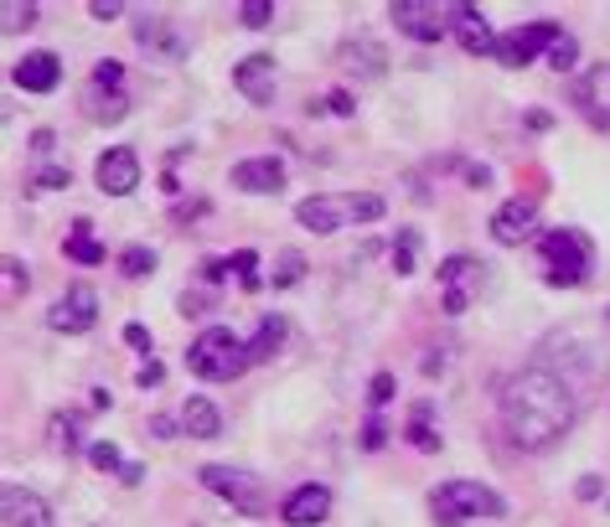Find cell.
<instances>
[{
	"mask_svg": "<svg viewBox=\"0 0 610 527\" xmlns=\"http://www.w3.org/2000/svg\"><path fill=\"white\" fill-rule=\"evenodd\" d=\"M94 321H99V290L94 285H67L63 296L52 300V311H47V326L52 331H63V337H84L94 331Z\"/></svg>",
	"mask_w": 610,
	"mask_h": 527,
	"instance_id": "8",
	"label": "cell"
},
{
	"mask_svg": "<svg viewBox=\"0 0 610 527\" xmlns=\"http://www.w3.org/2000/svg\"><path fill=\"white\" fill-rule=\"evenodd\" d=\"M52 146H58L52 129H32V150H37V155H52Z\"/></svg>",
	"mask_w": 610,
	"mask_h": 527,
	"instance_id": "48",
	"label": "cell"
},
{
	"mask_svg": "<svg viewBox=\"0 0 610 527\" xmlns=\"http://www.w3.org/2000/svg\"><path fill=\"white\" fill-rule=\"evenodd\" d=\"M341 63L362 73V78H383V67H388V52H383L373 37H358V42H341Z\"/></svg>",
	"mask_w": 610,
	"mask_h": 527,
	"instance_id": "22",
	"label": "cell"
},
{
	"mask_svg": "<svg viewBox=\"0 0 610 527\" xmlns=\"http://www.w3.org/2000/svg\"><path fill=\"white\" fill-rule=\"evenodd\" d=\"M166 378V367H161V362L155 357H146V367H140V373H135V382H140V388H155V382Z\"/></svg>",
	"mask_w": 610,
	"mask_h": 527,
	"instance_id": "44",
	"label": "cell"
},
{
	"mask_svg": "<svg viewBox=\"0 0 610 527\" xmlns=\"http://www.w3.org/2000/svg\"><path fill=\"white\" fill-rule=\"evenodd\" d=\"M0 16H5V32H22V26H37V5H32V0H5V5H0Z\"/></svg>",
	"mask_w": 610,
	"mask_h": 527,
	"instance_id": "34",
	"label": "cell"
},
{
	"mask_svg": "<svg viewBox=\"0 0 610 527\" xmlns=\"http://www.w3.org/2000/svg\"><path fill=\"white\" fill-rule=\"evenodd\" d=\"M11 84L26 88V93H52V88L63 84V58L58 52H26V58H16V67H11Z\"/></svg>",
	"mask_w": 610,
	"mask_h": 527,
	"instance_id": "17",
	"label": "cell"
},
{
	"mask_svg": "<svg viewBox=\"0 0 610 527\" xmlns=\"http://www.w3.org/2000/svg\"><path fill=\"white\" fill-rule=\"evenodd\" d=\"M233 16H238V26H249V32H264V26L274 22V5L270 0H244Z\"/></svg>",
	"mask_w": 610,
	"mask_h": 527,
	"instance_id": "31",
	"label": "cell"
},
{
	"mask_svg": "<svg viewBox=\"0 0 610 527\" xmlns=\"http://www.w3.org/2000/svg\"><path fill=\"white\" fill-rule=\"evenodd\" d=\"M300 279H306V253H300V249H285L279 259H274L270 285H274V290H290V285H300Z\"/></svg>",
	"mask_w": 610,
	"mask_h": 527,
	"instance_id": "26",
	"label": "cell"
},
{
	"mask_svg": "<svg viewBox=\"0 0 610 527\" xmlns=\"http://www.w3.org/2000/svg\"><path fill=\"white\" fill-rule=\"evenodd\" d=\"M125 341L135 347V352H146V357H150V331L140 326V321H129V326H125Z\"/></svg>",
	"mask_w": 610,
	"mask_h": 527,
	"instance_id": "43",
	"label": "cell"
},
{
	"mask_svg": "<svg viewBox=\"0 0 610 527\" xmlns=\"http://www.w3.org/2000/svg\"><path fill=\"white\" fill-rule=\"evenodd\" d=\"M88 465H94V470H125L120 450H114L109 440H94V444H88Z\"/></svg>",
	"mask_w": 610,
	"mask_h": 527,
	"instance_id": "36",
	"label": "cell"
},
{
	"mask_svg": "<svg viewBox=\"0 0 610 527\" xmlns=\"http://www.w3.org/2000/svg\"><path fill=\"white\" fill-rule=\"evenodd\" d=\"M388 259H394V275H414L420 264V233L414 228H399V238H394V249H388Z\"/></svg>",
	"mask_w": 610,
	"mask_h": 527,
	"instance_id": "28",
	"label": "cell"
},
{
	"mask_svg": "<svg viewBox=\"0 0 610 527\" xmlns=\"http://www.w3.org/2000/svg\"><path fill=\"white\" fill-rule=\"evenodd\" d=\"M502 523L507 502L482 481H445L430 491V523L435 527H465V523Z\"/></svg>",
	"mask_w": 610,
	"mask_h": 527,
	"instance_id": "3",
	"label": "cell"
},
{
	"mask_svg": "<svg viewBox=\"0 0 610 527\" xmlns=\"http://www.w3.org/2000/svg\"><path fill=\"white\" fill-rule=\"evenodd\" d=\"M383 212H388V202L378 191H316V197L295 202V223L326 238V233H341L352 223H378Z\"/></svg>",
	"mask_w": 610,
	"mask_h": 527,
	"instance_id": "2",
	"label": "cell"
},
{
	"mask_svg": "<svg viewBox=\"0 0 610 527\" xmlns=\"http://www.w3.org/2000/svg\"><path fill=\"white\" fill-rule=\"evenodd\" d=\"M233 88L259 109L274 104V58L270 52H249L244 63H233Z\"/></svg>",
	"mask_w": 610,
	"mask_h": 527,
	"instance_id": "16",
	"label": "cell"
},
{
	"mask_svg": "<svg viewBox=\"0 0 610 527\" xmlns=\"http://www.w3.org/2000/svg\"><path fill=\"white\" fill-rule=\"evenodd\" d=\"M476 269H486V264H476L471 253H450V259H440V285L445 290H465V279L476 275ZM471 296V290H465Z\"/></svg>",
	"mask_w": 610,
	"mask_h": 527,
	"instance_id": "25",
	"label": "cell"
},
{
	"mask_svg": "<svg viewBox=\"0 0 610 527\" xmlns=\"http://www.w3.org/2000/svg\"><path fill=\"white\" fill-rule=\"evenodd\" d=\"M208 305H212L208 290H187V296L176 300V311H182V316H208Z\"/></svg>",
	"mask_w": 610,
	"mask_h": 527,
	"instance_id": "40",
	"label": "cell"
},
{
	"mask_svg": "<svg viewBox=\"0 0 610 527\" xmlns=\"http://www.w3.org/2000/svg\"><path fill=\"white\" fill-rule=\"evenodd\" d=\"M253 269H259V253H253V249H238V253H233V275H238V285H244V290H259V285H264V279L253 275Z\"/></svg>",
	"mask_w": 610,
	"mask_h": 527,
	"instance_id": "33",
	"label": "cell"
},
{
	"mask_svg": "<svg viewBox=\"0 0 610 527\" xmlns=\"http://www.w3.org/2000/svg\"><path fill=\"white\" fill-rule=\"evenodd\" d=\"M0 506H5V523L11 527H58L52 523V506L37 497V491H26V486H5L0 491Z\"/></svg>",
	"mask_w": 610,
	"mask_h": 527,
	"instance_id": "18",
	"label": "cell"
},
{
	"mask_svg": "<svg viewBox=\"0 0 610 527\" xmlns=\"http://www.w3.org/2000/svg\"><path fill=\"white\" fill-rule=\"evenodd\" d=\"M580 497H585V502H595V497H600V481H595V476H585V481H580Z\"/></svg>",
	"mask_w": 610,
	"mask_h": 527,
	"instance_id": "50",
	"label": "cell"
},
{
	"mask_svg": "<svg viewBox=\"0 0 610 527\" xmlns=\"http://www.w3.org/2000/svg\"><path fill=\"white\" fill-rule=\"evenodd\" d=\"M228 275H233V253H223V259H202V285H223Z\"/></svg>",
	"mask_w": 610,
	"mask_h": 527,
	"instance_id": "39",
	"label": "cell"
},
{
	"mask_svg": "<svg viewBox=\"0 0 610 527\" xmlns=\"http://www.w3.org/2000/svg\"><path fill=\"white\" fill-rule=\"evenodd\" d=\"M182 429H187L191 440H217L223 435V414H217V403L202 399V393H191L182 403Z\"/></svg>",
	"mask_w": 610,
	"mask_h": 527,
	"instance_id": "20",
	"label": "cell"
},
{
	"mask_svg": "<svg viewBox=\"0 0 610 527\" xmlns=\"http://www.w3.org/2000/svg\"><path fill=\"white\" fill-rule=\"evenodd\" d=\"M120 11H125L120 0H88V16H94V22H114Z\"/></svg>",
	"mask_w": 610,
	"mask_h": 527,
	"instance_id": "42",
	"label": "cell"
},
{
	"mask_svg": "<svg viewBox=\"0 0 610 527\" xmlns=\"http://www.w3.org/2000/svg\"><path fill=\"white\" fill-rule=\"evenodd\" d=\"M63 253L73 259V264H88V269H94V264H104V259H109V249L99 243V238H94V223H88V217H78V223L67 228Z\"/></svg>",
	"mask_w": 610,
	"mask_h": 527,
	"instance_id": "21",
	"label": "cell"
},
{
	"mask_svg": "<svg viewBox=\"0 0 610 527\" xmlns=\"http://www.w3.org/2000/svg\"><path fill=\"white\" fill-rule=\"evenodd\" d=\"M450 11V37L461 42V52L471 58H491V47H497V32L486 26V16L476 5H445Z\"/></svg>",
	"mask_w": 610,
	"mask_h": 527,
	"instance_id": "15",
	"label": "cell"
},
{
	"mask_svg": "<svg viewBox=\"0 0 610 527\" xmlns=\"http://www.w3.org/2000/svg\"><path fill=\"white\" fill-rule=\"evenodd\" d=\"M94 84H99V88H125V63L104 58V63L94 67Z\"/></svg>",
	"mask_w": 610,
	"mask_h": 527,
	"instance_id": "38",
	"label": "cell"
},
{
	"mask_svg": "<svg viewBox=\"0 0 610 527\" xmlns=\"http://www.w3.org/2000/svg\"><path fill=\"white\" fill-rule=\"evenodd\" d=\"M228 181L249 197H274V191H285V161L279 155H249V161L233 166Z\"/></svg>",
	"mask_w": 610,
	"mask_h": 527,
	"instance_id": "14",
	"label": "cell"
},
{
	"mask_svg": "<svg viewBox=\"0 0 610 527\" xmlns=\"http://www.w3.org/2000/svg\"><path fill=\"white\" fill-rule=\"evenodd\" d=\"M548 67H553V73H574V67H580V42H574L569 32L548 47Z\"/></svg>",
	"mask_w": 610,
	"mask_h": 527,
	"instance_id": "29",
	"label": "cell"
},
{
	"mask_svg": "<svg viewBox=\"0 0 610 527\" xmlns=\"http://www.w3.org/2000/svg\"><path fill=\"white\" fill-rule=\"evenodd\" d=\"M358 444H362V450H383V444H388V424H383L378 414H368V424H362Z\"/></svg>",
	"mask_w": 610,
	"mask_h": 527,
	"instance_id": "37",
	"label": "cell"
},
{
	"mask_svg": "<svg viewBox=\"0 0 610 527\" xmlns=\"http://www.w3.org/2000/svg\"><path fill=\"white\" fill-rule=\"evenodd\" d=\"M394 388H399V382H394V373H373V382H368V403H373V414L394 403Z\"/></svg>",
	"mask_w": 610,
	"mask_h": 527,
	"instance_id": "35",
	"label": "cell"
},
{
	"mask_svg": "<svg viewBox=\"0 0 610 527\" xmlns=\"http://www.w3.org/2000/svg\"><path fill=\"white\" fill-rule=\"evenodd\" d=\"M430 414H435V403L424 399V403H414V414H409V424H403L409 444H414V450H424V455H430V450H440V435L430 429Z\"/></svg>",
	"mask_w": 610,
	"mask_h": 527,
	"instance_id": "24",
	"label": "cell"
},
{
	"mask_svg": "<svg viewBox=\"0 0 610 527\" xmlns=\"http://www.w3.org/2000/svg\"><path fill=\"white\" fill-rule=\"evenodd\" d=\"M135 47L150 52V63H182V58H187V37H182L176 22H166V16L135 22Z\"/></svg>",
	"mask_w": 610,
	"mask_h": 527,
	"instance_id": "12",
	"label": "cell"
},
{
	"mask_svg": "<svg viewBox=\"0 0 610 527\" xmlns=\"http://www.w3.org/2000/svg\"><path fill=\"white\" fill-rule=\"evenodd\" d=\"M548 125H553V120H548L544 109H533V114H527V129H548Z\"/></svg>",
	"mask_w": 610,
	"mask_h": 527,
	"instance_id": "51",
	"label": "cell"
},
{
	"mask_svg": "<svg viewBox=\"0 0 610 527\" xmlns=\"http://www.w3.org/2000/svg\"><path fill=\"white\" fill-rule=\"evenodd\" d=\"M538 253H544V279L553 290H574L585 285L589 269H595V249L580 228H553L538 238Z\"/></svg>",
	"mask_w": 610,
	"mask_h": 527,
	"instance_id": "5",
	"label": "cell"
},
{
	"mask_svg": "<svg viewBox=\"0 0 610 527\" xmlns=\"http://www.w3.org/2000/svg\"><path fill=\"white\" fill-rule=\"evenodd\" d=\"M187 367L197 373V378H208V382L244 378V373L253 367L249 337H238V331H228V326H208V331H197V337H191Z\"/></svg>",
	"mask_w": 610,
	"mask_h": 527,
	"instance_id": "4",
	"label": "cell"
},
{
	"mask_svg": "<svg viewBox=\"0 0 610 527\" xmlns=\"http://www.w3.org/2000/svg\"><path fill=\"white\" fill-rule=\"evenodd\" d=\"M497 419H502V435L518 450H548L574 424V393H569V382L559 373L523 367V373H512L502 382Z\"/></svg>",
	"mask_w": 610,
	"mask_h": 527,
	"instance_id": "1",
	"label": "cell"
},
{
	"mask_svg": "<svg viewBox=\"0 0 610 527\" xmlns=\"http://www.w3.org/2000/svg\"><path fill=\"white\" fill-rule=\"evenodd\" d=\"M279 517H285L290 527H321L326 517H332V486H321V481L295 486L290 497L279 502Z\"/></svg>",
	"mask_w": 610,
	"mask_h": 527,
	"instance_id": "13",
	"label": "cell"
},
{
	"mask_svg": "<svg viewBox=\"0 0 610 527\" xmlns=\"http://www.w3.org/2000/svg\"><path fill=\"white\" fill-rule=\"evenodd\" d=\"M465 181H471V187H491V166H476V161H465Z\"/></svg>",
	"mask_w": 610,
	"mask_h": 527,
	"instance_id": "47",
	"label": "cell"
},
{
	"mask_svg": "<svg viewBox=\"0 0 610 527\" xmlns=\"http://www.w3.org/2000/svg\"><path fill=\"white\" fill-rule=\"evenodd\" d=\"M197 481L208 486L212 497H223L238 517H264V512H270V491H264V481L249 476V470H238V465H202Z\"/></svg>",
	"mask_w": 610,
	"mask_h": 527,
	"instance_id": "6",
	"label": "cell"
},
{
	"mask_svg": "<svg viewBox=\"0 0 610 527\" xmlns=\"http://www.w3.org/2000/svg\"><path fill=\"white\" fill-rule=\"evenodd\" d=\"M321 104L332 109V114H341V120H352V114H358V104H352V93H347V88H332Z\"/></svg>",
	"mask_w": 610,
	"mask_h": 527,
	"instance_id": "41",
	"label": "cell"
},
{
	"mask_svg": "<svg viewBox=\"0 0 610 527\" xmlns=\"http://www.w3.org/2000/svg\"><path fill=\"white\" fill-rule=\"evenodd\" d=\"M0 269H5V300H22L26 290H32V275H26V264L16 259V253H5Z\"/></svg>",
	"mask_w": 610,
	"mask_h": 527,
	"instance_id": "30",
	"label": "cell"
},
{
	"mask_svg": "<svg viewBox=\"0 0 610 527\" xmlns=\"http://www.w3.org/2000/svg\"><path fill=\"white\" fill-rule=\"evenodd\" d=\"M285 331H290V326H285V316H264V321H259V331L249 337V357H253V367H259V362H270L274 352L285 347Z\"/></svg>",
	"mask_w": 610,
	"mask_h": 527,
	"instance_id": "23",
	"label": "cell"
},
{
	"mask_svg": "<svg viewBox=\"0 0 610 527\" xmlns=\"http://www.w3.org/2000/svg\"><path fill=\"white\" fill-rule=\"evenodd\" d=\"M559 37H564V26H559V22H523V26H512V32H497L491 63L527 67V63H538V52H548Z\"/></svg>",
	"mask_w": 610,
	"mask_h": 527,
	"instance_id": "7",
	"label": "cell"
},
{
	"mask_svg": "<svg viewBox=\"0 0 610 527\" xmlns=\"http://www.w3.org/2000/svg\"><path fill=\"white\" fill-rule=\"evenodd\" d=\"M94 181L104 197H129V191L140 187V155L129 146H109L99 161H94Z\"/></svg>",
	"mask_w": 610,
	"mask_h": 527,
	"instance_id": "11",
	"label": "cell"
},
{
	"mask_svg": "<svg viewBox=\"0 0 610 527\" xmlns=\"http://www.w3.org/2000/svg\"><path fill=\"white\" fill-rule=\"evenodd\" d=\"M84 114L94 120V125H120V120L129 114V93H125V88H99V84H88Z\"/></svg>",
	"mask_w": 610,
	"mask_h": 527,
	"instance_id": "19",
	"label": "cell"
},
{
	"mask_svg": "<svg viewBox=\"0 0 610 527\" xmlns=\"http://www.w3.org/2000/svg\"><path fill=\"white\" fill-rule=\"evenodd\" d=\"M140 476H146V465H135V461H129L125 470H120V481H125V486H135V481H140Z\"/></svg>",
	"mask_w": 610,
	"mask_h": 527,
	"instance_id": "49",
	"label": "cell"
},
{
	"mask_svg": "<svg viewBox=\"0 0 610 527\" xmlns=\"http://www.w3.org/2000/svg\"><path fill=\"white\" fill-rule=\"evenodd\" d=\"M491 238L502 249H523L538 238V202L533 197H507L502 208L491 212Z\"/></svg>",
	"mask_w": 610,
	"mask_h": 527,
	"instance_id": "10",
	"label": "cell"
},
{
	"mask_svg": "<svg viewBox=\"0 0 610 527\" xmlns=\"http://www.w3.org/2000/svg\"><path fill=\"white\" fill-rule=\"evenodd\" d=\"M120 275L125 279H146V275H155V249H146V243H129V249H120Z\"/></svg>",
	"mask_w": 610,
	"mask_h": 527,
	"instance_id": "27",
	"label": "cell"
},
{
	"mask_svg": "<svg viewBox=\"0 0 610 527\" xmlns=\"http://www.w3.org/2000/svg\"><path fill=\"white\" fill-rule=\"evenodd\" d=\"M150 435L155 440H176V419L171 414H150Z\"/></svg>",
	"mask_w": 610,
	"mask_h": 527,
	"instance_id": "45",
	"label": "cell"
},
{
	"mask_svg": "<svg viewBox=\"0 0 610 527\" xmlns=\"http://www.w3.org/2000/svg\"><path fill=\"white\" fill-rule=\"evenodd\" d=\"M388 16H394V26H399L403 37H414V42H424V47L450 37V11L430 5V0H394Z\"/></svg>",
	"mask_w": 610,
	"mask_h": 527,
	"instance_id": "9",
	"label": "cell"
},
{
	"mask_svg": "<svg viewBox=\"0 0 610 527\" xmlns=\"http://www.w3.org/2000/svg\"><path fill=\"white\" fill-rule=\"evenodd\" d=\"M465 305H471L465 290H445V316H465Z\"/></svg>",
	"mask_w": 610,
	"mask_h": 527,
	"instance_id": "46",
	"label": "cell"
},
{
	"mask_svg": "<svg viewBox=\"0 0 610 527\" xmlns=\"http://www.w3.org/2000/svg\"><path fill=\"white\" fill-rule=\"evenodd\" d=\"M67 181H73V171L67 166H42L37 176H26V187L32 191H63Z\"/></svg>",
	"mask_w": 610,
	"mask_h": 527,
	"instance_id": "32",
	"label": "cell"
}]
</instances>
